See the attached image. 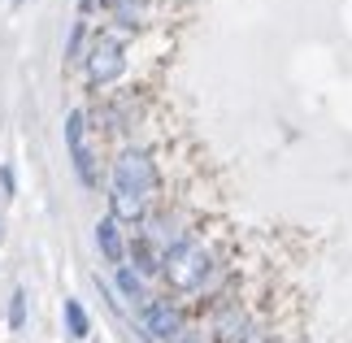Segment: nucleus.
<instances>
[{"label": "nucleus", "mask_w": 352, "mask_h": 343, "mask_svg": "<svg viewBox=\"0 0 352 343\" xmlns=\"http://www.w3.org/2000/svg\"><path fill=\"white\" fill-rule=\"evenodd\" d=\"M140 318H144V331L148 339H161V343H174L183 335V313L166 305V300H153L148 309H140Z\"/></svg>", "instance_id": "nucleus-6"}, {"label": "nucleus", "mask_w": 352, "mask_h": 343, "mask_svg": "<svg viewBox=\"0 0 352 343\" xmlns=\"http://www.w3.org/2000/svg\"><path fill=\"white\" fill-rule=\"evenodd\" d=\"M22 326H26V291H13L9 296V331L18 335Z\"/></svg>", "instance_id": "nucleus-11"}, {"label": "nucleus", "mask_w": 352, "mask_h": 343, "mask_svg": "<svg viewBox=\"0 0 352 343\" xmlns=\"http://www.w3.org/2000/svg\"><path fill=\"white\" fill-rule=\"evenodd\" d=\"M239 343H278V339L270 335V331H256V326H248V331L239 335Z\"/></svg>", "instance_id": "nucleus-12"}, {"label": "nucleus", "mask_w": 352, "mask_h": 343, "mask_svg": "<svg viewBox=\"0 0 352 343\" xmlns=\"http://www.w3.org/2000/svg\"><path fill=\"white\" fill-rule=\"evenodd\" d=\"M96 248H100V256L109 261V265L118 269V265H126V239H122V230H118V222L113 217H100V226H96Z\"/></svg>", "instance_id": "nucleus-8"}, {"label": "nucleus", "mask_w": 352, "mask_h": 343, "mask_svg": "<svg viewBox=\"0 0 352 343\" xmlns=\"http://www.w3.org/2000/svg\"><path fill=\"white\" fill-rule=\"evenodd\" d=\"M248 309L243 305H218L213 309V318H209V331H213V343H239V335L248 331Z\"/></svg>", "instance_id": "nucleus-7"}, {"label": "nucleus", "mask_w": 352, "mask_h": 343, "mask_svg": "<svg viewBox=\"0 0 352 343\" xmlns=\"http://www.w3.org/2000/svg\"><path fill=\"white\" fill-rule=\"evenodd\" d=\"M0 187H5V196H13V191H18V178H13L9 166H0Z\"/></svg>", "instance_id": "nucleus-13"}, {"label": "nucleus", "mask_w": 352, "mask_h": 343, "mask_svg": "<svg viewBox=\"0 0 352 343\" xmlns=\"http://www.w3.org/2000/svg\"><path fill=\"white\" fill-rule=\"evenodd\" d=\"M157 200V161L144 148H126L113 157L109 183V217L113 222H144Z\"/></svg>", "instance_id": "nucleus-1"}, {"label": "nucleus", "mask_w": 352, "mask_h": 343, "mask_svg": "<svg viewBox=\"0 0 352 343\" xmlns=\"http://www.w3.org/2000/svg\"><path fill=\"white\" fill-rule=\"evenodd\" d=\"M174 343H200V335H192V331H183L179 339H174Z\"/></svg>", "instance_id": "nucleus-14"}, {"label": "nucleus", "mask_w": 352, "mask_h": 343, "mask_svg": "<svg viewBox=\"0 0 352 343\" xmlns=\"http://www.w3.org/2000/svg\"><path fill=\"white\" fill-rule=\"evenodd\" d=\"M179 243H187V226H183V217L179 213H153L144 222V230H140V243H135V274H153V269H161V261H166Z\"/></svg>", "instance_id": "nucleus-2"}, {"label": "nucleus", "mask_w": 352, "mask_h": 343, "mask_svg": "<svg viewBox=\"0 0 352 343\" xmlns=\"http://www.w3.org/2000/svg\"><path fill=\"white\" fill-rule=\"evenodd\" d=\"M161 269H166L174 291H205V287L218 278V261H213V252L205 243H196V239L179 243V248L161 261Z\"/></svg>", "instance_id": "nucleus-3"}, {"label": "nucleus", "mask_w": 352, "mask_h": 343, "mask_svg": "<svg viewBox=\"0 0 352 343\" xmlns=\"http://www.w3.org/2000/svg\"><path fill=\"white\" fill-rule=\"evenodd\" d=\"M83 70H87L91 87L118 83V74L126 70V44H122L118 35H96V39H91V52L83 57Z\"/></svg>", "instance_id": "nucleus-4"}, {"label": "nucleus", "mask_w": 352, "mask_h": 343, "mask_svg": "<svg viewBox=\"0 0 352 343\" xmlns=\"http://www.w3.org/2000/svg\"><path fill=\"white\" fill-rule=\"evenodd\" d=\"M113 283H118V291L126 296L135 309H148V305H153V296H148V287H144V274H135V269H131V261L113 269Z\"/></svg>", "instance_id": "nucleus-9"}, {"label": "nucleus", "mask_w": 352, "mask_h": 343, "mask_svg": "<svg viewBox=\"0 0 352 343\" xmlns=\"http://www.w3.org/2000/svg\"><path fill=\"white\" fill-rule=\"evenodd\" d=\"M65 331H70V339H87V331H91V318L78 300H65Z\"/></svg>", "instance_id": "nucleus-10"}, {"label": "nucleus", "mask_w": 352, "mask_h": 343, "mask_svg": "<svg viewBox=\"0 0 352 343\" xmlns=\"http://www.w3.org/2000/svg\"><path fill=\"white\" fill-rule=\"evenodd\" d=\"M83 131H87V113H83V109H74V113L65 118V148H70L74 174L83 178V187H96V183H100V170H96V157H91Z\"/></svg>", "instance_id": "nucleus-5"}]
</instances>
